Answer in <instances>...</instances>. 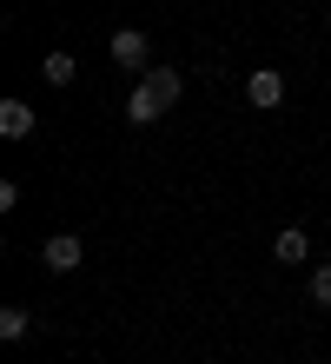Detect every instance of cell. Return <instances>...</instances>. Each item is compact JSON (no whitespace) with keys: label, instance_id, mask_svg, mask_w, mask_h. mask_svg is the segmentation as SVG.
Here are the masks:
<instances>
[{"label":"cell","instance_id":"cell-3","mask_svg":"<svg viewBox=\"0 0 331 364\" xmlns=\"http://www.w3.org/2000/svg\"><path fill=\"white\" fill-rule=\"evenodd\" d=\"M106 53H113V67H126L132 80H140V73L152 67V60H146V33H140V27H120V33H113V47H106Z\"/></svg>","mask_w":331,"mask_h":364},{"label":"cell","instance_id":"cell-1","mask_svg":"<svg viewBox=\"0 0 331 364\" xmlns=\"http://www.w3.org/2000/svg\"><path fill=\"white\" fill-rule=\"evenodd\" d=\"M179 93H186V73H179V67H146L140 80H132V93H126V119H132V126L166 119L172 106H179Z\"/></svg>","mask_w":331,"mask_h":364},{"label":"cell","instance_id":"cell-4","mask_svg":"<svg viewBox=\"0 0 331 364\" xmlns=\"http://www.w3.org/2000/svg\"><path fill=\"white\" fill-rule=\"evenodd\" d=\"M246 100L258 106V113H272V106H285V73H272V67H258V73L246 80Z\"/></svg>","mask_w":331,"mask_h":364},{"label":"cell","instance_id":"cell-6","mask_svg":"<svg viewBox=\"0 0 331 364\" xmlns=\"http://www.w3.org/2000/svg\"><path fill=\"white\" fill-rule=\"evenodd\" d=\"M272 252H278V265H305V259H312V239H305L298 225H285L278 239H272Z\"/></svg>","mask_w":331,"mask_h":364},{"label":"cell","instance_id":"cell-2","mask_svg":"<svg viewBox=\"0 0 331 364\" xmlns=\"http://www.w3.org/2000/svg\"><path fill=\"white\" fill-rule=\"evenodd\" d=\"M80 259H86V245H80V232H53V239L47 245H40V265H47V272H80Z\"/></svg>","mask_w":331,"mask_h":364},{"label":"cell","instance_id":"cell-5","mask_svg":"<svg viewBox=\"0 0 331 364\" xmlns=\"http://www.w3.org/2000/svg\"><path fill=\"white\" fill-rule=\"evenodd\" d=\"M33 133V106L27 100H0V139H27Z\"/></svg>","mask_w":331,"mask_h":364},{"label":"cell","instance_id":"cell-9","mask_svg":"<svg viewBox=\"0 0 331 364\" xmlns=\"http://www.w3.org/2000/svg\"><path fill=\"white\" fill-rule=\"evenodd\" d=\"M312 305H318V311H331V265H318V272H312Z\"/></svg>","mask_w":331,"mask_h":364},{"label":"cell","instance_id":"cell-8","mask_svg":"<svg viewBox=\"0 0 331 364\" xmlns=\"http://www.w3.org/2000/svg\"><path fill=\"white\" fill-rule=\"evenodd\" d=\"M33 331V311L27 305H7V311H0V338H27Z\"/></svg>","mask_w":331,"mask_h":364},{"label":"cell","instance_id":"cell-7","mask_svg":"<svg viewBox=\"0 0 331 364\" xmlns=\"http://www.w3.org/2000/svg\"><path fill=\"white\" fill-rule=\"evenodd\" d=\"M40 73H47V87H73V53H47V60H40Z\"/></svg>","mask_w":331,"mask_h":364}]
</instances>
